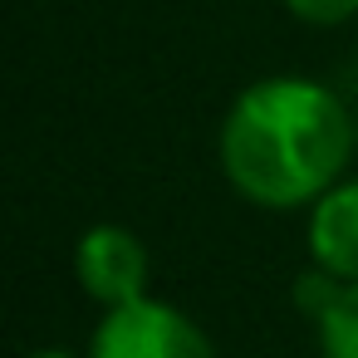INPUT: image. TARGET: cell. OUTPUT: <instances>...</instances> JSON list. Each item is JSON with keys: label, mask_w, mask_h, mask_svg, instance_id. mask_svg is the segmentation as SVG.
Segmentation results:
<instances>
[{"label": "cell", "mask_w": 358, "mask_h": 358, "mask_svg": "<svg viewBox=\"0 0 358 358\" xmlns=\"http://www.w3.org/2000/svg\"><path fill=\"white\" fill-rule=\"evenodd\" d=\"M358 162V108L309 74L250 79L216 123V167L255 211H309Z\"/></svg>", "instance_id": "cell-1"}, {"label": "cell", "mask_w": 358, "mask_h": 358, "mask_svg": "<svg viewBox=\"0 0 358 358\" xmlns=\"http://www.w3.org/2000/svg\"><path fill=\"white\" fill-rule=\"evenodd\" d=\"M84 353L89 358H216V343L182 304L162 294H143L133 304L103 309Z\"/></svg>", "instance_id": "cell-2"}, {"label": "cell", "mask_w": 358, "mask_h": 358, "mask_svg": "<svg viewBox=\"0 0 358 358\" xmlns=\"http://www.w3.org/2000/svg\"><path fill=\"white\" fill-rule=\"evenodd\" d=\"M69 265H74L79 289L99 309H118V304L152 294V250L138 231H128L118 221H99V226L79 231Z\"/></svg>", "instance_id": "cell-3"}, {"label": "cell", "mask_w": 358, "mask_h": 358, "mask_svg": "<svg viewBox=\"0 0 358 358\" xmlns=\"http://www.w3.org/2000/svg\"><path fill=\"white\" fill-rule=\"evenodd\" d=\"M304 255L343 285H358V172L338 177L304 211Z\"/></svg>", "instance_id": "cell-4"}, {"label": "cell", "mask_w": 358, "mask_h": 358, "mask_svg": "<svg viewBox=\"0 0 358 358\" xmlns=\"http://www.w3.org/2000/svg\"><path fill=\"white\" fill-rule=\"evenodd\" d=\"M309 329L319 358H358V285H338V294Z\"/></svg>", "instance_id": "cell-5"}, {"label": "cell", "mask_w": 358, "mask_h": 358, "mask_svg": "<svg viewBox=\"0 0 358 358\" xmlns=\"http://www.w3.org/2000/svg\"><path fill=\"white\" fill-rule=\"evenodd\" d=\"M280 6L309 30H343L358 20V0H280Z\"/></svg>", "instance_id": "cell-6"}, {"label": "cell", "mask_w": 358, "mask_h": 358, "mask_svg": "<svg viewBox=\"0 0 358 358\" xmlns=\"http://www.w3.org/2000/svg\"><path fill=\"white\" fill-rule=\"evenodd\" d=\"M25 358H89V353H79V348H59V343H45V348H30Z\"/></svg>", "instance_id": "cell-7"}]
</instances>
